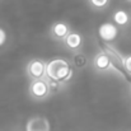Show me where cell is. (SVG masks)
<instances>
[{
    "label": "cell",
    "mask_w": 131,
    "mask_h": 131,
    "mask_svg": "<svg viewBox=\"0 0 131 131\" xmlns=\"http://www.w3.org/2000/svg\"><path fill=\"white\" fill-rule=\"evenodd\" d=\"M125 1H131V0H125Z\"/></svg>",
    "instance_id": "9a60e30c"
},
{
    "label": "cell",
    "mask_w": 131,
    "mask_h": 131,
    "mask_svg": "<svg viewBox=\"0 0 131 131\" xmlns=\"http://www.w3.org/2000/svg\"><path fill=\"white\" fill-rule=\"evenodd\" d=\"M112 19H113V22H115L116 26L125 27V26H127L129 22H130V15H129L127 12H125V10H122V9H118V10H116V12L113 13Z\"/></svg>",
    "instance_id": "9c48e42d"
},
{
    "label": "cell",
    "mask_w": 131,
    "mask_h": 131,
    "mask_svg": "<svg viewBox=\"0 0 131 131\" xmlns=\"http://www.w3.org/2000/svg\"><path fill=\"white\" fill-rule=\"evenodd\" d=\"M26 131H50V122L46 117H32L27 122Z\"/></svg>",
    "instance_id": "8992f818"
},
{
    "label": "cell",
    "mask_w": 131,
    "mask_h": 131,
    "mask_svg": "<svg viewBox=\"0 0 131 131\" xmlns=\"http://www.w3.org/2000/svg\"><path fill=\"white\" fill-rule=\"evenodd\" d=\"M98 33H99V37L104 42H112L118 36V28H117V26L115 23L106 22V23H103V24L99 26Z\"/></svg>",
    "instance_id": "5b68a950"
},
{
    "label": "cell",
    "mask_w": 131,
    "mask_h": 131,
    "mask_svg": "<svg viewBox=\"0 0 131 131\" xmlns=\"http://www.w3.org/2000/svg\"><path fill=\"white\" fill-rule=\"evenodd\" d=\"M48 80V79H47ZM60 85H61V83H59V82H55V80H48V87H50V90H51V93L53 92H57L59 89H60Z\"/></svg>",
    "instance_id": "7c38bea8"
},
{
    "label": "cell",
    "mask_w": 131,
    "mask_h": 131,
    "mask_svg": "<svg viewBox=\"0 0 131 131\" xmlns=\"http://www.w3.org/2000/svg\"><path fill=\"white\" fill-rule=\"evenodd\" d=\"M29 94L33 99L36 101H42L46 99L51 90L48 87V80L45 78V79H37V80H32L31 84H29Z\"/></svg>",
    "instance_id": "7a4b0ae2"
},
{
    "label": "cell",
    "mask_w": 131,
    "mask_h": 131,
    "mask_svg": "<svg viewBox=\"0 0 131 131\" xmlns=\"http://www.w3.org/2000/svg\"><path fill=\"white\" fill-rule=\"evenodd\" d=\"M124 66H125L126 73H129L131 75V55L127 56V57H125V60H124Z\"/></svg>",
    "instance_id": "4fadbf2b"
},
{
    "label": "cell",
    "mask_w": 131,
    "mask_h": 131,
    "mask_svg": "<svg viewBox=\"0 0 131 131\" xmlns=\"http://www.w3.org/2000/svg\"><path fill=\"white\" fill-rule=\"evenodd\" d=\"M93 68L97 71H99V73H106V71L117 69L116 65H115V62L112 61L111 56L106 51L98 52L95 55V57L93 59Z\"/></svg>",
    "instance_id": "277c9868"
},
{
    "label": "cell",
    "mask_w": 131,
    "mask_h": 131,
    "mask_svg": "<svg viewBox=\"0 0 131 131\" xmlns=\"http://www.w3.org/2000/svg\"><path fill=\"white\" fill-rule=\"evenodd\" d=\"M70 32L71 31H70L68 23H65V22H55L51 26V35L55 40L64 41Z\"/></svg>",
    "instance_id": "52a82bcc"
},
{
    "label": "cell",
    "mask_w": 131,
    "mask_h": 131,
    "mask_svg": "<svg viewBox=\"0 0 131 131\" xmlns=\"http://www.w3.org/2000/svg\"><path fill=\"white\" fill-rule=\"evenodd\" d=\"M5 41H6V33L3 28H0V46L5 43Z\"/></svg>",
    "instance_id": "5bb4252c"
},
{
    "label": "cell",
    "mask_w": 131,
    "mask_h": 131,
    "mask_svg": "<svg viewBox=\"0 0 131 131\" xmlns=\"http://www.w3.org/2000/svg\"><path fill=\"white\" fill-rule=\"evenodd\" d=\"M83 43V37L79 32H70L68 35V37L64 40V45L71 50V51H78Z\"/></svg>",
    "instance_id": "ba28073f"
},
{
    "label": "cell",
    "mask_w": 131,
    "mask_h": 131,
    "mask_svg": "<svg viewBox=\"0 0 131 131\" xmlns=\"http://www.w3.org/2000/svg\"><path fill=\"white\" fill-rule=\"evenodd\" d=\"M46 68L47 62L41 59H32L27 64V75L31 78V80H37V79H45L46 78Z\"/></svg>",
    "instance_id": "3957f363"
},
{
    "label": "cell",
    "mask_w": 131,
    "mask_h": 131,
    "mask_svg": "<svg viewBox=\"0 0 131 131\" xmlns=\"http://www.w3.org/2000/svg\"><path fill=\"white\" fill-rule=\"evenodd\" d=\"M73 75H74L73 66L68 60L57 57L47 62L46 79L55 80L62 84V83H68L69 80H71Z\"/></svg>",
    "instance_id": "6da1fadb"
},
{
    "label": "cell",
    "mask_w": 131,
    "mask_h": 131,
    "mask_svg": "<svg viewBox=\"0 0 131 131\" xmlns=\"http://www.w3.org/2000/svg\"><path fill=\"white\" fill-rule=\"evenodd\" d=\"M73 64H74L75 68H78V69H83V68H85V66L88 65V57L84 55V53L78 52V53L74 55Z\"/></svg>",
    "instance_id": "30bf717a"
},
{
    "label": "cell",
    "mask_w": 131,
    "mask_h": 131,
    "mask_svg": "<svg viewBox=\"0 0 131 131\" xmlns=\"http://www.w3.org/2000/svg\"><path fill=\"white\" fill-rule=\"evenodd\" d=\"M90 6L95 10H103L110 5V0H88Z\"/></svg>",
    "instance_id": "8fae6325"
}]
</instances>
